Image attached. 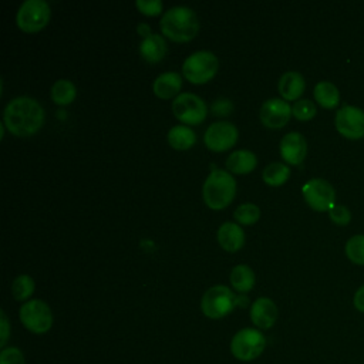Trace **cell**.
Masks as SVG:
<instances>
[{
    "mask_svg": "<svg viewBox=\"0 0 364 364\" xmlns=\"http://www.w3.org/2000/svg\"><path fill=\"white\" fill-rule=\"evenodd\" d=\"M44 122L41 104L28 97L18 95L7 102L3 111V124L17 136H27L37 132Z\"/></svg>",
    "mask_w": 364,
    "mask_h": 364,
    "instance_id": "obj_1",
    "label": "cell"
},
{
    "mask_svg": "<svg viewBox=\"0 0 364 364\" xmlns=\"http://www.w3.org/2000/svg\"><path fill=\"white\" fill-rule=\"evenodd\" d=\"M161 31L173 41H188L199 30V18L188 6H173L161 17Z\"/></svg>",
    "mask_w": 364,
    "mask_h": 364,
    "instance_id": "obj_2",
    "label": "cell"
},
{
    "mask_svg": "<svg viewBox=\"0 0 364 364\" xmlns=\"http://www.w3.org/2000/svg\"><path fill=\"white\" fill-rule=\"evenodd\" d=\"M236 193V181L225 169L216 168L210 171L202 186V196L205 203L212 209H222L228 206Z\"/></svg>",
    "mask_w": 364,
    "mask_h": 364,
    "instance_id": "obj_3",
    "label": "cell"
},
{
    "mask_svg": "<svg viewBox=\"0 0 364 364\" xmlns=\"http://www.w3.org/2000/svg\"><path fill=\"white\" fill-rule=\"evenodd\" d=\"M219 61L215 53L209 50H198L188 55L182 64V73L186 80L193 84L209 81L218 71Z\"/></svg>",
    "mask_w": 364,
    "mask_h": 364,
    "instance_id": "obj_4",
    "label": "cell"
},
{
    "mask_svg": "<svg viewBox=\"0 0 364 364\" xmlns=\"http://www.w3.org/2000/svg\"><path fill=\"white\" fill-rule=\"evenodd\" d=\"M236 306L235 293L225 284L209 287L200 300L202 313L209 318H222Z\"/></svg>",
    "mask_w": 364,
    "mask_h": 364,
    "instance_id": "obj_5",
    "label": "cell"
},
{
    "mask_svg": "<svg viewBox=\"0 0 364 364\" xmlns=\"http://www.w3.org/2000/svg\"><path fill=\"white\" fill-rule=\"evenodd\" d=\"M266 347V338L257 328H242L230 341V351L240 361H252L257 358Z\"/></svg>",
    "mask_w": 364,
    "mask_h": 364,
    "instance_id": "obj_6",
    "label": "cell"
},
{
    "mask_svg": "<svg viewBox=\"0 0 364 364\" xmlns=\"http://www.w3.org/2000/svg\"><path fill=\"white\" fill-rule=\"evenodd\" d=\"M18 314L24 327L36 334H43L53 326L51 309L40 299H33L23 303Z\"/></svg>",
    "mask_w": 364,
    "mask_h": 364,
    "instance_id": "obj_7",
    "label": "cell"
},
{
    "mask_svg": "<svg viewBox=\"0 0 364 364\" xmlns=\"http://www.w3.org/2000/svg\"><path fill=\"white\" fill-rule=\"evenodd\" d=\"M50 18V6L46 0H26L17 10V26L27 31L34 33L41 30Z\"/></svg>",
    "mask_w": 364,
    "mask_h": 364,
    "instance_id": "obj_8",
    "label": "cell"
},
{
    "mask_svg": "<svg viewBox=\"0 0 364 364\" xmlns=\"http://www.w3.org/2000/svg\"><path fill=\"white\" fill-rule=\"evenodd\" d=\"M301 193L307 205L314 210H330L336 205V191L333 185L323 178L309 179L303 185Z\"/></svg>",
    "mask_w": 364,
    "mask_h": 364,
    "instance_id": "obj_9",
    "label": "cell"
},
{
    "mask_svg": "<svg viewBox=\"0 0 364 364\" xmlns=\"http://www.w3.org/2000/svg\"><path fill=\"white\" fill-rule=\"evenodd\" d=\"M205 101L192 92H181L172 101V112L183 124H200L206 118Z\"/></svg>",
    "mask_w": 364,
    "mask_h": 364,
    "instance_id": "obj_10",
    "label": "cell"
},
{
    "mask_svg": "<svg viewBox=\"0 0 364 364\" xmlns=\"http://www.w3.org/2000/svg\"><path fill=\"white\" fill-rule=\"evenodd\" d=\"M336 129L348 139L364 138V109L354 105H343L336 112Z\"/></svg>",
    "mask_w": 364,
    "mask_h": 364,
    "instance_id": "obj_11",
    "label": "cell"
},
{
    "mask_svg": "<svg viewBox=\"0 0 364 364\" xmlns=\"http://www.w3.org/2000/svg\"><path fill=\"white\" fill-rule=\"evenodd\" d=\"M237 128L230 121L212 122L203 135L205 145L212 151H225L237 141Z\"/></svg>",
    "mask_w": 364,
    "mask_h": 364,
    "instance_id": "obj_12",
    "label": "cell"
},
{
    "mask_svg": "<svg viewBox=\"0 0 364 364\" xmlns=\"http://www.w3.org/2000/svg\"><path fill=\"white\" fill-rule=\"evenodd\" d=\"M291 115V107L283 98H269L260 107V121L269 128H282Z\"/></svg>",
    "mask_w": 364,
    "mask_h": 364,
    "instance_id": "obj_13",
    "label": "cell"
},
{
    "mask_svg": "<svg viewBox=\"0 0 364 364\" xmlns=\"http://www.w3.org/2000/svg\"><path fill=\"white\" fill-rule=\"evenodd\" d=\"M307 154V141L303 134L297 131L287 132L280 141V155L282 158L293 165L300 164Z\"/></svg>",
    "mask_w": 364,
    "mask_h": 364,
    "instance_id": "obj_14",
    "label": "cell"
},
{
    "mask_svg": "<svg viewBox=\"0 0 364 364\" xmlns=\"http://www.w3.org/2000/svg\"><path fill=\"white\" fill-rule=\"evenodd\" d=\"M250 318L259 328H270L277 318V307L269 297H259L250 306Z\"/></svg>",
    "mask_w": 364,
    "mask_h": 364,
    "instance_id": "obj_15",
    "label": "cell"
},
{
    "mask_svg": "<svg viewBox=\"0 0 364 364\" xmlns=\"http://www.w3.org/2000/svg\"><path fill=\"white\" fill-rule=\"evenodd\" d=\"M218 242L228 252L239 250L245 243V232L235 222H223L216 233Z\"/></svg>",
    "mask_w": 364,
    "mask_h": 364,
    "instance_id": "obj_16",
    "label": "cell"
},
{
    "mask_svg": "<svg viewBox=\"0 0 364 364\" xmlns=\"http://www.w3.org/2000/svg\"><path fill=\"white\" fill-rule=\"evenodd\" d=\"M152 87L154 92L159 98H171L181 94L179 91L182 88V77L176 71H165L155 78Z\"/></svg>",
    "mask_w": 364,
    "mask_h": 364,
    "instance_id": "obj_17",
    "label": "cell"
},
{
    "mask_svg": "<svg viewBox=\"0 0 364 364\" xmlns=\"http://www.w3.org/2000/svg\"><path fill=\"white\" fill-rule=\"evenodd\" d=\"M277 87L283 100H297L306 88V81L299 71H286L279 78Z\"/></svg>",
    "mask_w": 364,
    "mask_h": 364,
    "instance_id": "obj_18",
    "label": "cell"
},
{
    "mask_svg": "<svg viewBox=\"0 0 364 364\" xmlns=\"http://www.w3.org/2000/svg\"><path fill=\"white\" fill-rule=\"evenodd\" d=\"M168 51V46L165 38L161 34L152 33L145 37L139 44V53L148 63H156L165 57Z\"/></svg>",
    "mask_w": 364,
    "mask_h": 364,
    "instance_id": "obj_19",
    "label": "cell"
},
{
    "mask_svg": "<svg viewBox=\"0 0 364 364\" xmlns=\"http://www.w3.org/2000/svg\"><path fill=\"white\" fill-rule=\"evenodd\" d=\"M257 164L256 155L249 149H236L226 158V166L235 173H247Z\"/></svg>",
    "mask_w": 364,
    "mask_h": 364,
    "instance_id": "obj_20",
    "label": "cell"
},
{
    "mask_svg": "<svg viewBox=\"0 0 364 364\" xmlns=\"http://www.w3.org/2000/svg\"><path fill=\"white\" fill-rule=\"evenodd\" d=\"M196 141L195 131L188 125H173L168 131V142L175 149H188Z\"/></svg>",
    "mask_w": 364,
    "mask_h": 364,
    "instance_id": "obj_21",
    "label": "cell"
},
{
    "mask_svg": "<svg viewBox=\"0 0 364 364\" xmlns=\"http://www.w3.org/2000/svg\"><path fill=\"white\" fill-rule=\"evenodd\" d=\"M314 98L324 108H334L340 102L338 88L330 81H320L314 87Z\"/></svg>",
    "mask_w": 364,
    "mask_h": 364,
    "instance_id": "obj_22",
    "label": "cell"
},
{
    "mask_svg": "<svg viewBox=\"0 0 364 364\" xmlns=\"http://www.w3.org/2000/svg\"><path fill=\"white\" fill-rule=\"evenodd\" d=\"M230 284L240 293L249 291L255 284V273L247 264H236L230 270Z\"/></svg>",
    "mask_w": 364,
    "mask_h": 364,
    "instance_id": "obj_23",
    "label": "cell"
},
{
    "mask_svg": "<svg viewBox=\"0 0 364 364\" xmlns=\"http://www.w3.org/2000/svg\"><path fill=\"white\" fill-rule=\"evenodd\" d=\"M290 176V168L284 162H270L269 165L264 166L262 178L267 185L272 186H279L287 181Z\"/></svg>",
    "mask_w": 364,
    "mask_h": 364,
    "instance_id": "obj_24",
    "label": "cell"
},
{
    "mask_svg": "<svg viewBox=\"0 0 364 364\" xmlns=\"http://www.w3.org/2000/svg\"><path fill=\"white\" fill-rule=\"evenodd\" d=\"M75 94H77V90L74 82L65 78L57 80L51 87V98L55 104H60V105L70 104L75 98Z\"/></svg>",
    "mask_w": 364,
    "mask_h": 364,
    "instance_id": "obj_25",
    "label": "cell"
},
{
    "mask_svg": "<svg viewBox=\"0 0 364 364\" xmlns=\"http://www.w3.org/2000/svg\"><path fill=\"white\" fill-rule=\"evenodd\" d=\"M344 252L351 263L364 266V235L351 236L346 243Z\"/></svg>",
    "mask_w": 364,
    "mask_h": 364,
    "instance_id": "obj_26",
    "label": "cell"
},
{
    "mask_svg": "<svg viewBox=\"0 0 364 364\" xmlns=\"http://www.w3.org/2000/svg\"><path fill=\"white\" fill-rule=\"evenodd\" d=\"M34 291V280L28 274L17 276L11 283V293L16 300H26Z\"/></svg>",
    "mask_w": 364,
    "mask_h": 364,
    "instance_id": "obj_27",
    "label": "cell"
},
{
    "mask_svg": "<svg viewBox=\"0 0 364 364\" xmlns=\"http://www.w3.org/2000/svg\"><path fill=\"white\" fill-rule=\"evenodd\" d=\"M233 216L235 219L242 223V225H250V223H255L259 216H260V209L257 205L252 203V202H245V203H240L235 212H233Z\"/></svg>",
    "mask_w": 364,
    "mask_h": 364,
    "instance_id": "obj_28",
    "label": "cell"
},
{
    "mask_svg": "<svg viewBox=\"0 0 364 364\" xmlns=\"http://www.w3.org/2000/svg\"><path fill=\"white\" fill-rule=\"evenodd\" d=\"M316 104L307 98L297 100L291 107V114L300 121L311 119L316 115Z\"/></svg>",
    "mask_w": 364,
    "mask_h": 364,
    "instance_id": "obj_29",
    "label": "cell"
},
{
    "mask_svg": "<svg viewBox=\"0 0 364 364\" xmlns=\"http://www.w3.org/2000/svg\"><path fill=\"white\" fill-rule=\"evenodd\" d=\"M328 216L336 225H340V226H344L351 220L350 209L344 205H337V203L328 210Z\"/></svg>",
    "mask_w": 364,
    "mask_h": 364,
    "instance_id": "obj_30",
    "label": "cell"
},
{
    "mask_svg": "<svg viewBox=\"0 0 364 364\" xmlns=\"http://www.w3.org/2000/svg\"><path fill=\"white\" fill-rule=\"evenodd\" d=\"M0 364H26V361L17 347H6L0 353Z\"/></svg>",
    "mask_w": 364,
    "mask_h": 364,
    "instance_id": "obj_31",
    "label": "cell"
},
{
    "mask_svg": "<svg viewBox=\"0 0 364 364\" xmlns=\"http://www.w3.org/2000/svg\"><path fill=\"white\" fill-rule=\"evenodd\" d=\"M135 6L148 16H155L161 13L162 10V1L161 0H136Z\"/></svg>",
    "mask_w": 364,
    "mask_h": 364,
    "instance_id": "obj_32",
    "label": "cell"
},
{
    "mask_svg": "<svg viewBox=\"0 0 364 364\" xmlns=\"http://www.w3.org/2000/svg\"><path fill=\"white\" fill-rule=\"evenodd\" d=\"M212 112L215 115H229L233 109V104L229 98H216L213 102H212Z\"/></svg>",
    "mask_w": 364,
    "mask_h": 364,
    "instance_id": "obj_33",
    "label": "cell"
},
{
    "mask_svg": "<svg viewBox=\"0 0 364 364\" xmlns=\"http://www.w3.org/2000/svg\"><path fill=\"white\" fill-rule=\"evenodd\" d=\"M353 304H354L355 310L364 313V284L360 286V287L355 290V293H354V296H353Z\"/></svg>",
    "mask_w": 364,
    "mask_h": 364,
    "instance_id": "obj_34",
    "label": "cell"
},
{
    "mask_svg": "<svg viewBox=\"0 0 364 364\" xmlns=\"http://www.w3.org/2000/svg\"><path fill=\"white\" fill-rule=\"evenodd\" d=\"M0 317H1V323H0V327H1V337H0V346L3 347L9 338V330H10V326H9V320L4 314V311L1 310L0 311Z\"/></svg>",
    "mask_w": 364,
    "mask_h": 364,
    "instance_id": "obj_35",
    "label": "cell"
},
{
    "mask_svg": "<svg viewBox=\"0 0 364 364\" xmlns=\"http://www.w3.org/2000/svg\"><path fill=\"white\" fill-rule=\"evenodd\" d=\"M136 31H138L141 36H144V38L152 34V33H151L149 26H148V24H145V23H139V24L136 26Z\"/></svg>",
    "mask_w": 364,
    "mask_h": 364,
    "instance_id": "obj_36",
    "label": "cell"
}]
</instances>
